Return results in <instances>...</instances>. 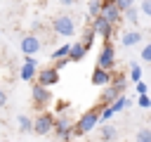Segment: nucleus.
I'll return each instance as SVG.
<instances>
[{
    "mask_svg": "<svg viewBox=\"0 0 151 142\" xmlns=\"http://www.w3.org/2000/svg\"><path fill=\"white\" fill-rule=\"evenodd\" d=\"M99 109H101V104L87 109L85 114H80L78 121H73V130H71V133H73L76 137H83V135L92 133V130L97 128V123H99Z\"/></svg>",
    "mask_w": 151,
    "mask_h": 142,
    "instance_id": "f257e3e1",
    "label": "nucleus"
},
{
    "mask_svg": "<svg viewBox=\"0 0 151 142\" xmlns=\"http://www.w3.org/2000/svg\"><path fill=\"white\" fill-rule=\"evenodd\" d=\"M52 125H54V114L40 109L38 116H35V121L31 123V130H33L35 135H50V133H52Z\"/></svg>",
    "mask_w": 151,
    "mask_h": 142,
    "instance_id": "f03ea898",
    "label": "nucleus"
},
{
    "mask_svg": "<svg viewBox=\"0 0 151 142\" xmlns=\"http://www.w3.org/2000/svg\"><path fill=\"white\" fill-rule=\"evenodd\" d=\"M97 66L106 69V71H113L116 69V47L111 40H104L101 50H99V57H97Z\"/></svg>",
    "mask_w": 151,
    "mask_h": 142,
    "instance_id": "7ed1b4c3",
    "label": "nucleus"
},
{
    "mask_svg": "<svg viewBox=\"0 0 151 142\" xmlns=\"http://www.w3.org/2000/svg\"><path fill=\"white\" fill-rule=\"evenodd\" d=\"M52 130H57V135L64 137V142H71V140H73V133H71V130H73V118H71L68 114H57Z\"/></svg>",
    "mask_w": 151,
    "mask_h": 142,
    "instance_id": "20e7f679",
    "label": "nucleus"
},
{
    "mask_svg": "<svg viewBox=\"0 0 151 142\" xmlns=\"http://www.w3.org/2000/svg\"><path fill=\"white\" fill-rule=\"evenodd\" d=\"M99 14H101L109 24H113V26H118V24L123 21V12L116 7L113 0H99Z\"/></svg>",
    "mask_w": 151,
    "mask_h": 142,
    "instance_id": "39448f33",
    "label": "nucleus"
},
{
    "mask_svg": "<svg viewBox=\"0 0 151 142\" xmlns=\"http://www.w3.org/2000/svg\"><path fill=\"white\" fill-rule=\"evenodd\" d=\"M52 31L57 33V36H73L76 33V19L73 17H68V14H59L54 21H52Z\"/></svg>",
    "mask_w": 151,
    "mask_h": 142,
    "instance_id": "423d86ee",
    "label": "nucleus"
},
{
    "mask_svg": "<svg viewBox=\"0 0 151 142\" xmlns=\"http://www.w3.org/2000/svg\"><path fill=\"white\" fill-rule=\"evenodd\" d=\"M31 97H33V106L40 111V109H45L50 102H52V92H50V88H45V85H40V83H33V88H31Z\"/></svg>",
    "mask_w": 151,
    "mask_h": 142,
    "instance_id": "0eeeda50",
    "label": "nucleus"
},
{
    "mask_svg": "<svg viewBox=\"0 0 151 142\" xmlns=\"http://www.w3.org/2000/svg\"><path fill=\"white\" fill-rule=\"evenodd\" d=\"M35 83H40V85H45V88L57 85V83H59V69H54V66H45V69L35 71Z\"/></svg>",
    "mask_w": 151,
    "mask_h": 142,
    "instance_id": "6e6552de",
    "label": "nucleus"
},
{
    "mask_svg": "<svg viewBox=\"0 0 151 142\" xmlns=\"http://www.w3.org/2000/svg\"><path fill=\"white\" fill-rule=\"evenodd\" d=\"M92 31H94V36H101L104 40H111L113 24H109L101 14H97V17H92Z\"/></svg>",
    "mask_w": 151,
    "mask_h": 142,
    "instance_id": "1a4fd4ad",
    "label": "nucleus"
},
{
    "mask_svg": "<svg viewBox=\"0 0 151 142\" xmlns=\"http://www.w3.org/2000/svg\"><path fill=\"white\" fill-rule=\"evenodd\" d=\"M97 125H99V123H97ZM99 140H101V142H116V140H118V128L111 125L109 121L101 123V125H99Z\"/></svg>",
    "mask_w": 151,
    "mask_h": 142,
    "instance_id": "9d476101",
    "label": "nucleus"
},
{
    "mask_svg": "<svg viewBox=\"0 0 151 142\" xmlns=\"http://www.w3.org/2000/svg\"><path fill=\"white\" fill-rule=\"evenodd\" d=\"M19 47H21L24 54H38V52H40V40H38L35 36H26Z\"/></svg>",
    "mask_w": 151,
    "mask_h": 142,
    "instance_id": "9b49d317",
    "label": "nucleus"
},
{
    "mask_svg": "<svg viewBox=\"0 0 151 142\" xmlns=\"http://www.w3.org/2000/svg\"><path fill=\"white\" fill-rule=\"evenodd\" d=\"M92 85H99V88H104V85H109V80H111V71H106V69H101V66H94V71H92Z\"/></svg>",
    "mask_w": 151,
    "mask_h": 142,
    "instance_id": "f8f14e48",
    "label": "nucleus"
},
{
    "mask_svg": "<svg viewBox=\"0 0 151 142\" xmlns=\"http://www.w3.org/2000/svg\"><path fill=\"white\" fill-rule=\"evenodd\" d=\"M85 54H87V50H85V45H83L80 40H76V43H71V45H68V54H66V57H68V62H80Z\"/></svg>",
    "mask_w": 151,
    "mask_h": 142,
    "instance_id": "ddd939ff",
    "label": "nucleus"
},
{
    "mask_svg": "<svg viewBox=\"0 0 151 142\" xmlns=\"http://www.w3.org/2000/svg\"><path fill=\"white\" fill-rule=\"evenodd\" d=\"M109 85L116 90V92H125V88H127V76L125 73H120V71H111V80H109Z\"/></svg>",
    "mask_w": 151,
    "mask_h": 142,
    "instance_id": "4468645a",
    "label": "nucleus"
},
{
    "mask_svg": "<svg viewBox=\"0 0 151 142\" xmlns=\"http://www.w3.org/2000/svg\"><path fill=\"white\" fill-rule=\"evenodd\" d=\"M139 40H142V33H139L137 28H132V31H125V33L120 36V43H123V47H134V45H139Z\"/></svg>",
    "mask_w": 151,
    "mask_h": 142,
    "instance_id": "2eb2a0df",
    "label": "nucleus"
},
{
    "mask_svg": "<svg viewBox=\"0 0 151 142\" xmlns=\"http://www.w3.org/2000/svg\"><path fill=\"white\" fill-rule=\"evenodd\" d=\"M35 71H38V66H33V64H24V66L19 69V78L26 80V83H33V80H35Z\"/></svg>",
    "mask_w": 151,
    "mask_h": 142,
    "instance_id": "dca6fc26",
    "label": "nucleus"
},
{
    "mask_svg": "<svg viewBox=\"0 0 151 142\" xmlns=\"http://www.w3.org/2000/svg\"><path fill=\"white\" fill-rule=\"evenodd\" d=\"M118 95H120V92H116L111 85H104V92L99 95V104H101V106H104V104H111V102H113Z\"/></svg>",
    "mask_w": 151,
    "mask_h": 142,
    "instance_id": "f3484780",
    "label": "nucleus"
},
{
    "mask_svg": "<svg viewBox=\"0 0 151 142\" xmlns=\"http://www.w3.org/2000/svg\"><path fill=\"white\" fill-rule=\"evenodd\" d=\"M123 19L125 21H130L132 24V28H137V24H139V12H137V7L132 5V7H127L125 12H123Z\"/></svg>",
    "mask_w": 151,
    "mask_h": 142,
    "instance_id": "a211bd4d",
    "label": "nucleus"
},
{
    "mask_svg": "<svg viewBox=\"0 0 151 142\" xmlns=\"http://www.w3.org/2000/svg\"><path fill=\"white\" fill-rule=\"evenodd\" d=\"M127 104H130V99H127V97H125V95L120 92V95H118V97H116V99H113V102H111L109 106H111V111H113V114H118V111H123V109H125Z\"/></svg>",
    "mask_w": 151,
    "mask_h": 142,
    "instance_id": "6ab92c4d",
    "label": "nucleus"
},
{
    "mask_svg": "<svg viewBox=\"0 0 151 142\" xmlns=\"http://www.w3.org/2000/svg\"><path fill=\"white\" fill-rule=\"evenodd\" d=\"M80 43L85 45V50H90V47H92V43H94V31H92V26H90V28H85V33H83Z\"/></svg>",
    "mask_w": 151,
    "mask_h": 142,
    "instance_id": "aec40b11",
    "label": "nucleus"
},
{
    "mask_svg": "<svg viewBox=\"0 0 151 142\" xmlns=\"http://www.w3.org/2000/svg\"><path fill=\"white\" fill-rule=\"evenodd\" d=\"M68 45H71V43H64V45H59V47L52 52V59H61V57H66V54H68Z\"/></svg>",
    "mask_w": 151,
    "mask_h": 142,
    "instance_id": "412c9836",
    "label": "nucleus"
},
{
    "mask_svg": "<svg viewBox=\"0 0 151 142\" xmlns=\"http://www.w3.org/2000/svg\"><path fill=\"white\" fill-rule=\"evenodd\" d=\"M130 80H132V83L142 80V66H139V64H132V66H130Z\"/></svg>",
    "mask_w": 151,
    "mask_h": 142,
    "instance_id": "4be33fe9",
    "label": "nucleus"
},
{
    "mask_svg": "<svg viewBox=\"0 0 151 142\" xmlns=\"http://www.w3.org/2000/svg\"><path fill=\"white\" fill-rule=\"evenodd\" d=\"M137 104H139L142 109H149V106H151V99H149V92H142V95H137Z\"/></svg>",
    "mask_w": 151,
    "mask_h": 142,
    "instance_id": "5701e85b",
    "label": "nucleus"
},
{
    "mask_svg": "<svg viewBox=\"0 0 151 142\" xmlns=\"http://www.w3.org/2000/svg\"><path fill=\"white\" fill-rule=\"evenodd\" d=\"M17 123H19V128H21L24 133H28V130H31V123H33V121H31L28 116H19V118H17Z\"/></svg>",
    "mask_w": 151,
    "mask_h": 142,
    "instance_id": "b1692460",
    "label": "nucleus"
},
{
    "mask_svg": "<svg viewBox=\"0 0 151 142\" xmlns=\"http://www.w3.org/2000/svg\"><path fill=\"white\" fill-rule=\"evenodd\" d=\"M137 142H151V130L149 128H142L137 133Z\"/></svg>",
    "mask_w": 151,
    "mask_h": 142,
    "instance_id": "393cba45",
    "label": "nucleus"
},
{
    "mask_svg": "<svg viewBox=\"0 0 151 142\" xmlns=\"http://www.w3.org/2000/svg\"><path fill=\"white\" fill-rule=\"evenodd\" d=\"M139 12H142L144 17H151V0H142V2H139Z\"/></svg>",
    "mask_w": 151,
    "mask_h": 142,
    "instance_id": "a878e982",
    "label": "nucleus"
},
{
    "mask_svg": "<svg viewBox=\"0 0 151 142\" xmlns=\"http://www.w3.org/2000/svg\"><path fill=\"white\" fill-rule=\"evenodd\" d=\"M113 2H116V7H118L120 12H125L127 7H132V5H134V0H113Z\"/></svg>",
    "mask_w": 151,
    "mask_h": 142,
    "instance_id": "bb28decb",
    "label": "nucleus"
},
{
    "mask_svg": "<svg viewBox=\"0 0 151 142\" xmlns=\"http://www.w3.org/2000/svg\"><path fill=\"white\" fill-rule=\"evenodd\" d=\"M87 12H90V17H97V14H99V0H90Z\"/></svg>",
    "mask_w": 151,
    "mask_h": 142,
    "instance_id": "cd10ccee",
    "label": "nucleus"
},
{
    "mask_svg": "<svg viewBox=\"0 0 151 142\" xmlns=\"http://www.w3.org/2000/svg\"><path fill=\"white\" fill-rule=\"evenodd\" d=\"M142 62H151V45L142 47Z\"/></svg>",
    "mask_w": 151,
    "mask_h": 142,
    "instance_id": "c85d7f7f",
    "label": "nucleus"
},
{
    "mask_svg": "<svg viewBox=\"0 0 151 142\" xmlns=\"http://www.w3.org/2000/svg\"><path fill=\"white\" fill-rule=\"evenodd\" d=\"M134 90H137V95H142V92H149V85H146L144 80H137V83H134Z\"/></svg>",
    "mask_w": 151,
    "mask_h": 142,
    "instance_id": "c756f323",
    "label": "nucleus"
},
{
    "mask_svg": "<svg viewBox=\"0 0 151 142\" xmlns=\"http://www.w3.org/2000/svg\"><path fill=\"white\" fill-rule=\"evenodd\" d=\"M24 64H33V66H38V59H35V54H24Z\"/></svg>",
    "mask_w": 151,
    "mask_h": 142,
    "instance_id": "7c9ffc66",
    "label": "nucleus"
},
{
    "mask_svg": "<svg viewBox=\"0 0 151 142\" xmlns=\"http://www.w3.org/2000/svg\"><path fill=\"white\" fill-rule=\"evenodd\" d=\"M7 104V95H5V90H0V106H5Z\"/></svg>",
    "mask_w": 151,
    "mask_h": 142,
    "instance_id": "2f4dec72",
    "label": "nucleus"
},
{
    "mask_svg": "<svg viewBox=\"0 0 151 142\" xmlns=\"http://www.w3.org/2000/svg\"><path fill=\"white\" fill-rule=\"evenodd\" d=\"M61 5H66V7H71V5H76V0H59Z\"/></svg>",
    "mask_w": 151,
    "mask_h": 142,
    "instance_id": "473e14b6",
    "label": "nucleus"
}]
</instances>
